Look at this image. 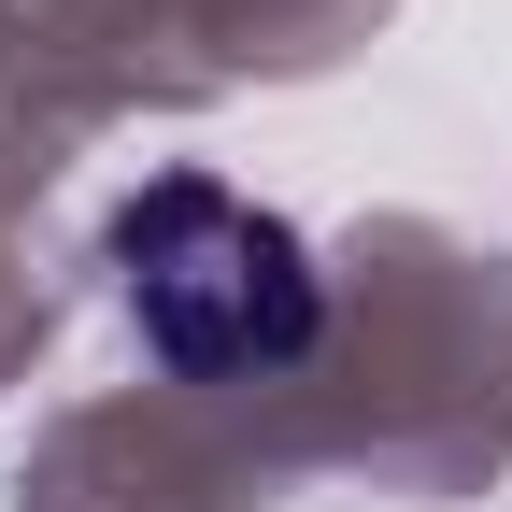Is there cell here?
I'll return each instance as SVG.
<instances>
[{"label":"cell","mask_w":512,"mask_h":512,"mask_svg":"<svg viewBox=\"0 0 512 512\" xmlns=\"http://www.w3.org/2000/svg\"><path fill=\"white\" fill-rule=\"evenodd\" d=\"M114 313L143 328L157 370L185 384H256L299 370L328 328V285H313V242L285 214H256L214 171H157L143 200L114 214Z\"/></svg>","instance_id":"1"}]
</instances>
